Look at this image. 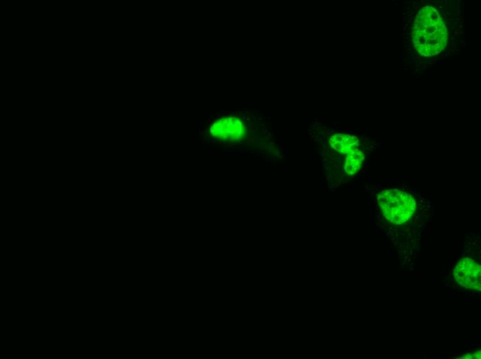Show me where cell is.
<instances>
[{
  "instance_id": "obj_1",
  "label": "cell",
  "mask_w": 481,
  "mask_h": 359,
  "mask_svg": "<svg viewBox=\"0 0 481 359\" xmlns=\"http://www.w3.org/2000/svg\"><path fill=\"white\" fill-rule=\"evenodd\" d=\"M412 30L414 48L424 57L438 55L446 46L448 32L445 23L432 6H425L419 10Z\"/></svg>"
},
{
  "instance_id": "obj_5",
  "label": "cell",
  "mask_w": 481,
  "mask_h": 359,
  "mask_svg": "<svg viewBox=\"0 0 481 359\" xmlns=\"http://www.w3.org/2000/svg\"><path fill=\"white\" fill-rule=\"evenodd\" d=\"M330 143L334 151L346 155L359 150L358 139L350 135H334L330 138Z\"/></svg>"
},
{
  "instance_id": "obj_2",
  "label": "cell",
  "mask_w": 481,
  "mask_h": 359,
  "mask_svg": "<svg viewBox=\"0 0 481 359\" xmlns=\"http://www.w3.org/2000/svg\"><path fill=\"white\" fill-rule=\"evenodd\" d=\"M377 202L380 214L395 225L410 223L417 211L414 195L400 189L382 191L377 195Z\"/></svg>"
},
{
  "instance_id": "obj_3",
  "label": "cell",
  "mask_w": 481,
  "mask_h": 359,
  "mask_svg": "<svg viewBox=\"0 0 481 359\" xmlns=\"http://www.w3.org/2000/svg\"><path fill=\"white\" fill-rule=\"evenodd\" d=\"M213 136L227 141H236L245 133L241 122L236 117L223 118L216 121L210 128Z\"/></svg>"
},
{
  "instance_id": "obj_4",
  "label": "cell",
  "mask_w": 481,
  "mask_h": 359,
  "mask_svg": "<svg viewBox=\"0 0 481 359\" xmlns=\"http://www.w3.org/2000/svg\"><path fill=\"white\" fill-rule=\"evenodd\" d=\"M455 271H462V273H454L455 275H460L455 277L460 285L466 288H475V285H480L478 280H480V266L473 260L469 258H462L455 266Z\"/></svg>"
}]
</instances>
